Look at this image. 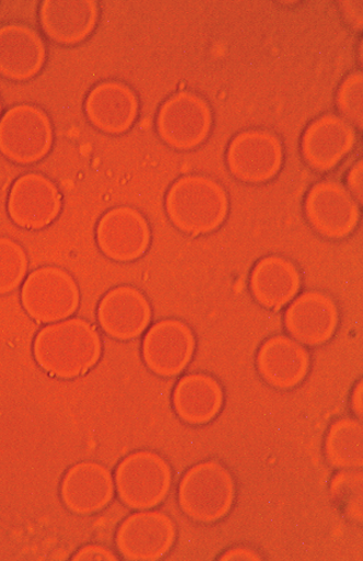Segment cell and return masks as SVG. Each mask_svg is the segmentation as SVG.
Listing matches in <instances>:
<instances>
[{"instance_id": "1", "label": "cell", "mask_w": 363, "mask_h": 561, "mask_svg": "<svg viewBox=\"0 0 363 561\" xmlns=\"http://www.w3.org/2000/svg\"><path fill=\"white\" fill-rule=\"evenodd\" d=\"M102 347L93 323L71 318L42 329L33 342V356L44 373L71 380L86 375L98 364Z\"/></svg>"}, {"instance_id": "3", "label": "cell", "mask_w": 363, "mask_h": 561, "mask_svg": "<svg viewBox=\"0 0 363 561\" xmlns=\"http://www.w3.org/2000/svg\"><path fill=\"white\" fill-rule=\"evenodd\" d=\"M236 484L232 471L219 461H203L189 468L182 477L178 506L187 518L198 524L219 523L235 503Z\"/></svg>"}, {"instance_id": "7", "label": "cell", "mask_w": 363, "mask_h": 561, "mask_svg": "<svg viewBox=\"0 0 363 561\" xmlns=\"http://www.w3.org/2000/svg\"><path fill=\"white\" fill-rule=\"evenodd\" d=\"M213 114L208 101L192 92L167 98L157 110L155 128L169 148L191 151L200 148L211 134Z\"/></svg>"}, {"instance_id": "13", "label": "cell", "mask_w": 363, "mask_h": 561, "mask_svg": "<svg viewBox=\"0 0 363 561\" xmlns=\"http://www.w3.org/2000/svg\"><path fill=\"white\" fill-rule=\"evenodd\" d=\"M96 242L108 260L133 263L149 252L152 229L140 210L120 206L101 217L96 227Z\"/></svg>"}, {"instance_id": "8", "label": "cell", "mask_w": 363, "mask_h": 561, "mask_svg": "<svg viewBox=\"0 0 363 561\" xmlns=\"http://www.w3.org/2000/svg\"><path fill=\"white\" fill-rule=\"evenodd\" d=\"M231 174L245 184L262 185L281 172L285 162L282 140L267 129L236 134L225 152Z\"/></svg>"}, {"instance_id": "24", "label": "cell", "mask_w": 363, "mask_h": 561, "mask_svg": "<svg viewBox=\"0 0 363 561\" xmlns=\"http://www.w3.org/2000/svg\"><path fill=\"white\" fill-rule=\"evenodd\" d=\"M327 462L340 470L363 466V428L354 419H340L331 424L325 437Z\"/></svg>"}, {"instance_id": "14", "label": "cell", "mask_w": 363, "mask_h": 561, "mask_svg": "<svg viewBox=\"0 0 363 561\" xmlns=\"http://www.w3.org/2000/svg\"><path fill=\"white\" fill-rule=\"evenodd\" d=\"M358 133L354 126L333 114L315 118L305 128L301 152L306 164L314 171L327 173L336 170L354 151Z\"/></svg>"}, {"instance_id": "9", "label": "cell", "mask_w": 363, "mask_h": 561, "mask_svg": "<svg viewBox=\"0 0 363 561\" xmlns=\"http://www.w3.org/2000/svg\"><path fill=\"white\" fill-rule=\"evenodd\" d=\"M305 218L323 238L344 240L361 219L360 204L349 190L336 181H323L311 187L304 201Z\"/></svg>"}, {"instance_id": "21", "label": "cell", "mask_w": 363, "mask_h": 561, "mask_svg": "<svg viewBox=\"0 0 363 561\" xmlns=\"http://www.w3.org/2000/svg\"><path fill=\"white\" fill-rule=\"evenodd\" d=\"M257 371L271 388L292 390L309 375L312 358L306 347L289 335L278 334L260 345Z\"/></svg>"}, {"instance_id": "2", "label": "cell", "mask_w": 363, "mask_h": 561, "mask_svg": "<svg viewBox=\"0 0 363 561\" xmlns=\"http://www.w3.org/2000/svg\"><path fill=\"white\" fill-rule=\"evenodd\" d=\"M226 190L213 178L188 174L177 179L165 196V211L173 226L189 236L218 231L229 218Z\"/></svg>"}, {"instance_id": "25", "label": "cell", "mask_w": 363, "mask_h": 561, "mask_svg": "<svg viewBox=\"0 0 363 561\" xmlns=\"http://www.w3.org/2000/svg\"><path fill=\"white\" fill-rule=\"evenodd\" d=\"M28 256L22 247L9 238H0V296L13 294L24 284Z\"/></svg>"}, {"instance_id": "11", "label": "cell", "mask_w": 363, "mask_h": 561, "mask_svg": "<svg viewBox=\"0 0 363 561\" xmlns=\"http://www.w3.org/2000/svg\"><path fill=\"white\" fill-rule=\"evenodd\" d=\"M197 339L184 321L165 319L145 331L141 353L151 373L163 378L184 374L195 358Z\"/></svg>"}, {"instance_id": "12", "label": "cell", "mask_w": 363, "mask_h": 561, "mask_svg": "<svg viewBox=\"0 0 363 561\" xmlns=\"http://www.w3.org/2000/svg\"><path fill=\"white\" fill-rule=\"evenodd\" d=\"M61 191L39 173L16 179L9 191L7 209L11 221L21 229L38 231L51 226L61 215Z\"/></svg>"}, {"instance_id": "6", "label": "cell", "mask_w": 363, "mask_h": 561, "mask_svg": "<svg viewBox=\"0 0 363 561\" xmlns=\"http://www.w3.org/2000/svg\"><path fill=\"white\" fill-rule=\"evenodd\" d=\"M21 302L31 319L51 324L74 316L81 306V290L73 276L63 268L44 266L25 278Z\"/></svg>"}, {"instance_id": "31", "label": "cell", "mask_w": 363, "mask_h": 561, "mask_svg": "<svg viewBox=\"0 0 363 561\" xmlns=\"http://www.w3.org/2000/svg\"><path fill=\"white\" fill-rule=\"evenodd\" d=\"M362 392H363V388H362V380L359 381L358 386L355 387L354 391H353V394H351V409H353V411L355 412L356 416L358 417H362V408H363V403H362Z\"/></svg>"}, {"instance_id": "22", "label": "cell", "mask_w": 363, "mask_h": 561, "mask_svg": "<svg viewBox=\"0 0 363 561\" xmlns=\"http://www.w3.org/2000/svg\"><path fill=\"white\" fill-rule=\"evenodd\" d=\"M302 275L296 264L281 255L259 260L249 275V290L260 307L279 311L300 295Z\"/></svg>"}, {"instance_id": "26", "label": "cell", "mask_w": 363, "mask_h": 561, "mask_svg": "<svg viewBox=\"0 0 363 561\" xmlns=\"http://www.w3.org/2000/svg\"><path fill=\"white\" fill-rule=\"evenodd\" d=\"M337 107L340 117L351 126L362 128L363 125V78L361 72L350 73L337 92Z\"/></svg>"}, {"instance_id": "27", "label": "cell", "mask_w": 363, "mask_h": 561, "mask_svg": "<svg viewBox=\"0 0 363 561\" xmlns=\"http://www.w3.org/2000/svg\"><path fill=\"white\" fill-rule=\"evenodd\" d=\"M332 493L338 500L347 507V513L350 516H356L362 519V474L351 473L347 470L346 473L338 474L332 482Z\"/></svg>"}, {"instance_id": "19", "label": "cell", "mask_w": 363, "mask_h": 561, "mask_svg": "<svg viewBox=\"0 0 363 561\" xmlns=\"http://www.w3.org/2000/svg\"><path fill=\"white\" fill-rule=\"evenodd\" d=\"M39 25L45 36L63 47H75L93 36L99 21L95 0H44Z\"/></svg>"}, {"instance_id": "4", "label": "cell", "mask_w": 363, "mask_h": 561, "mask_svg": "<svg viewBox=\"0 0 363 561\" xmlns=\"http://www.w3.org/2000/svg\"><path fill=\"white\" fill-rule=\"evenodd\" d=\"M173 482L172 466L153 451H136L125 457L115 474L119 500L136 512L162 506L172 492Z\"/></svg>"}, {"instance_id": "23", "label": "cell", "mask_w": 363, "mask_h": 561, "mask_svg": "<svg viewBox=\"0 0 363 561\" xmlns=\"http://www.w3.org/2000/svg\"><path fill=\"white\" fill-rule=\"evenodd\" d=\"M173 407L182 422L192 426L207 425L223 410L224 389L211 375H186L175 386Z\"/></svg>"}, {"instance_id": "18", "label": "cell", "mask_w": 363, "mask_h": 561, "mask_svg": "<svg viewBox=\"0 0 363 561\" xmlns=\"http://www.w3.org/2000/svg\"><path fill=\"white\" fill-rule=\"evenodd\" d=\"M47 59V43L37 30L21 22L0 25V77L28 82L43 71Z\"/></svg>"}, {"instance_id": "16", "label": "cell", "mask_w": 363, "mask_h": 561, "mask_svg": "<svg viewBox=\"0 0 363 561\" xmlns=\"http://www.w3.org/2000/svg\"><path fill=\"white\" fill-rule=\"evenodd\" d=\"M152 318L149 298L132 286L113 288L98 302L99 328L116 341L139 340L150 329Z\"/></svg>"}, {"instance_id": "30", "label": "cell", "mask_w": 363, "mask_h": 561, "mask_svg": "<svg viewBox=\"0 0 363 561\" xmlns=\"http://www.w3.org/2000/svg\"><path fill=\"white\" fill-rule=\"evenodd\" d=\"M264 558L260 557L255 549L239 546V547H233L229 549V551L224 552L220 560H237V561H253V560H262Z\"/></svg>"}, {"instance_id": "28", "label": "cell", "mask_w": 363, "mask_h": 561, "mask_svg": "<svg viewBox=\"0 0 363 561\" xmlns=\"http://www.w3.org/2000/svg\"><path fill=\"white\" fill-rule=\"evenodd\" d=\"M118 556L113 553L109 548L99 545H87L78 549L72 560L79 561H116Z\"/></svg>"}, {"instance_id": "10", "label": "cell", "mask_w": 363, "mask_h": 561, "mask_svg": "<svg viewBox=\"0 0 363 561\" xmlns=\"http://www.w3.org/2000/svg\"><path fill=\"white\" fill-rule=\"evenodd\" d=\"M177 540V527L168 514L155 510L138 511L125 518L116 534L119 554L131 561L165 558Z\"/></svg>"}, {"instance_id": "5", "label": "cell", "mask_w": 363, "mask_h": 561, "mask_svg": "<svg viewBox=\"0 0 363 561\" xmlns=\"http://www.w3.org/2000/svg\"><path fill=\"white\" fill-rule=\"evenodd\" d=\"M54 139L52 122L39 106L15 105L0 118V153L15 164L39 163L50 153Z\"/></svg>"}, {"instance_id": "32", "label": "cell", "mask_w": 363, "mask_h": 561, "mask_svg": "<svg viewBox=\"0 0 363 561\" xmlns=\"http://www.w3.org/2000/svg\"><path fill=\"white\" fill-rule=\"evenodd\" d=\"M3 116V103H2V99H0V118H2Z\"/></svg>"}, {"instance_id": "29", "label": "cell", "mask_w": 363, "mask_h": 561, "mask_svg": "<svg viewBox=\"0 0 363 561\" xmlns=\"http://www.w3.org/2000/svg\"><path fill=\"white\" fill-rule=\"evenodd\" d=\"M363 165L362 161L356 162L350 168L347 175V188L349 193L355 197L359 204L363 201Z\"/></svg>"}, {"instance_id": "17", "label": "cell", "mask_w": 363, "mask_h": 561, "mask_svg": "<svg viewBox=\"0 0 363 561\" xmlns=\"http://www.w3.org/2000/svg\"><path fill=\"white\" fill-rule=\"evenodd\" d=\"M84 112L90 125L97 130L107 136H122L139 119L140 99L127 83L104 81L87 93Z\"/></svg>"}, {"instance_id": "20", "label": "cell", "mask_w": 363, "mask_h": 561, "mask_svg": "<svg viewBox=\"0 0 363 561\" xmlns=\"http://www.w3.org/2000/svg\"><path fill=\"white\" fill-rule=\"evenodd\" d=\"M65 507L79 516L105 511L116 495L115 478L96 462H81L66 471L60 488Z\"/></svg>"}, {"instance_id": "15", "label": "cell", "mask_w": 363, "mask_h": 561, "mask_svg": "<svg viewBox=\"0 0 363 561\" xmlns=\"http://www.w3.org/2000/svg\"><path fill=\"white\" fill-rule=\"evenodd\" d=\"M291 339L304 346L330 342L339 327L336 300L323 290H306L294 298L283 316Z\"/></svg>"}]
</instances>
